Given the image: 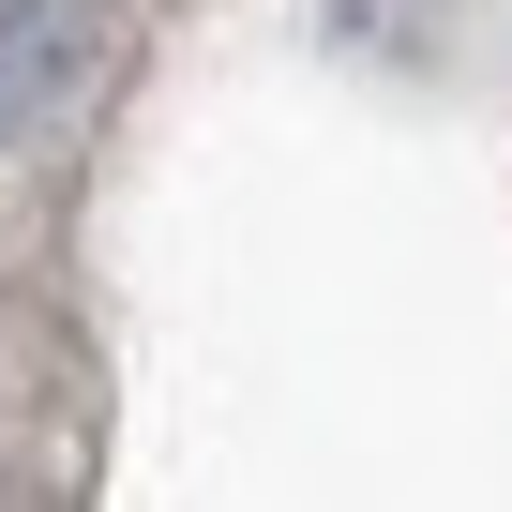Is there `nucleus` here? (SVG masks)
<instances>
[{"label": "nucleus", "instance_id": "1", "mask_svg": "<svg viewBox=\"0 0 512 512\" xmlns=\"http://www.w3.org/2000/svg\"><path fill=\"white\" fill-rule=\"evenodd\" d=\"M106 76V0H0V151Z\"/></svg>", "mask_w": 512, "mask_h": 512}]
</instances>
